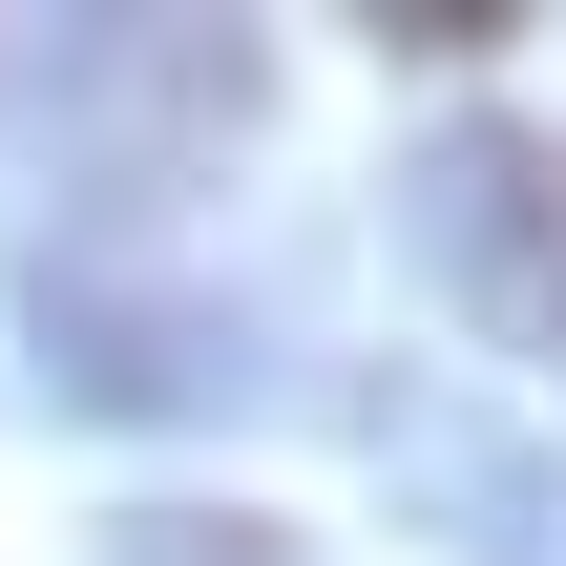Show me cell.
I'll return each mask as SVG.
<instances>
[{"instance_id":"6da1fadb","label":"cell","mask_w":566,"mask_h":566,"mask_svg":"<svg viewBox=\"0 0 566 566\" xmlns=\"http://www.w3.org/2000/svg\"><path fill=\"white\" fill-rule=\"evenodd\" d=\"M399 231H420V273H441L504 357H546V378H566V126L462 105V126L399 168Z\"/></svg>"},{"instance_id":"7a4b0ae2","label":"cell","mask_w":566,"mask_h":566,"mask_svg":"<svg viewBox=\"0 0 566 566\" xmlns=\"http://www.w3.org/2000/svg\"><path fill=\"white\" fill-rule=\"evenodd\" d=\"M105 566H315L294 525H252V504H126V546Z\"/></svg>"}]
</instances>
